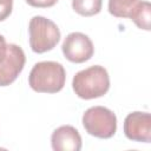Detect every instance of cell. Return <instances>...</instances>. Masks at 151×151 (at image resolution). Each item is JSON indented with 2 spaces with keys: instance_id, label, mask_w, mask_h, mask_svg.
Returning <instances> with one entry per match:
<instances>
[{
  "instance_id": "obj_5",
  "label": "cell",
  "mask_w": 151,
  "mask_h": 151,
  "mask_svg": "<svg viewBox=\"0 0 151 151\" xmlns=\"http://www.w3.org/2000/svg\"><path fill=\"white\" fill-rule=\"evenodd\" d=\"M61 51L67 60L76 64H81L90 60L94 53V47L91 39L81 32L70 33L63 45Z\"/></svg>"
},
{
  "instance_id": "obj_9",
  "label": "cell",
  "mask_w": 151,
  "mask_h": 151,
  "mask_svg": "<svg viewBox=\"0 0 151 151\" xmlns=\"http://www.w3.org/2000/svg\"><path fill=\"white\" fill-rule=\"evenodd\" d=\"M140 29L150 31L151 26V5L147 1H138L129 17Z\"/></svg>"
},
{
  "instance_id": "obj_10",
  "label": "cell",
  "mask_w": 151,
  "mask_h": 151,
  "mask_svg": "<svg viewBox=\"0 0 151 151\" xmlns=\"http://www.w3.org/2000/svg\"><path fill=\"white\" fill-rule=\"evenodd\" d=\"M103 0H72V8L83 17H92L101 11Z\"/></svg>"
},
{
  "instance_id": "obj_2",
  "label": "cell",
  "mask_w": 151,
  "mask_h": 151,
  "mask_svg": "<svg viewBox=\"0 0 151 151\" xmlns=\"http://www.w3.org/2000/svg\"><path fill=\"white\" fill-rule=\"evenodd\" d=\"M65 80V68L57 61L37 63L28 76L31 88L39 93H57L63 90Z\"/></svg>"
},
{
  "instance_id": "obj_3",
  "label": "cell",
  "mask_w": 151,
  "mask_h": 151,
  "mask_svg": "<svg viewBox=\"0 0 151 151\" xmlns=\"http://www.w3.org/2000/svg\"><path fill=\"white\" fill-rule=\"evenodd\" d=\"M29 46L35 53H45L53 50L60 40L58 26L50 19L35 15L31 19L29 26Z\"/></svg>"
},
{
  "instance_id": "obj_13",
  "label": "cell",
  "mask_w": 151,
  "mask_h": 151,
  "mask_svg": "<svg viewBox=\"0 0 151 151\" xmlns=\"http://www.w3.org/2000/svg\"><path fill=\"white\" fill-rule=\"evenodd\" d=\"M58 0H26V2L32 6V7H38V8H47L52 7L53 5L57 4Z\"/></svg>"
},
{
  "instance_id": "obj_1",
  "label": "cell",
  "mask_w": 151,
  "mask_h": 151,
  "mask_svg": "<svg viewBox=\"0 0 151 151\" xmlns=\"http://www.w3.org/2000/svg\"><path fill=\"white\" fill-rule=\"evenodd\" d=\"M72 87L76 94L85 100L103 97L110 88V77L100 65L81 70L73 77Z\"/></svg>"
},
{
  "instance_id": "obj_8",
  "label": "cell",
  "mask_w": 151,
  "mask_h": 151,
  "mask_svg": "<svg viewBox=\"0 0 151 151\" xmlns=\"http://www.w3.org/2000/svg\"><path fill=\"white\" fill-rule=\"evenodd\" d=\"M51 144L54 151H79L81 149V137L76 127L63 125L53 131Z\"/></svg>"
},
{
  "instance_id": "obj_14",
  "label": "cell",
  "mask_w": 151,
  "mask_h": 151,
  "mask_svg": "<svg viewBox=\"0 0 151 151\" xmlns=\"http://www.w3.org/2000/svg\"><path fill=\"white\" fill-rule=\"evenodd\" d=\"M7 47H8V44L6 42L5 38L0 34V60L6 55V53H7Z\"/></svg>"
},
{
  "instance_id": "obj_4",
  "label": "cell",
  "mask_w": 151,
  "mask_h": 151,
  "mask_svg": "<svg viewBox=\"0 0 151 151\" xmlns=\"http://www.w3.org/2000/svg\"><path fill=\"white\" fill-rule=\"evenodd\" d=\"M83 125L88 134L107 139L113 137L117 131V117L107 107L93 106L83 114Z\"/></svg>"
},
{
  "instance_id": "obj_7",
  "label": "cell",
  "mask_w": 151,
  "mask_h": 151,
  "mask_svg": "<svg viewBox=\"0 0 151 151\" xmlns=\"http://www.w3.org/2000/svg\"><path fill=\"white\" fill-rule=\"evenodd\" d=\"M124 133L133 142H151V114L149 112L129 113L124 120Z\"/></svg>"
},
{
  "instance_id": "obj_12",
  "label": "cell",
  "mask_w": 151,
  "mask_h": 151,
  "mask_svg": "<svg viewBox=\"0 0 151 151\" xmlns=\"http://www.w3.org/2000/svg\"><path fill=\"white\" fill-rule=\"evenodd\" d=\"M13 8V0H0V21L9 17Z\"/></svg>"
},
{
  "instance_id": "obj_11",
  "label": "cell",
  "mask_w": 151,
  "mask_h": 151,
  "mask_svg": "<svg viewBox=\"0 0 151 151\" xmlns=\"http://www.w3.org/2000/svg\"><path fill=\"white\" fill-rule=\"evenodd\" d=\"M139 0H109V12L117 18H129Z\"/></svg>"
},
{
  "instance_id": "obj_6",
  "label": "cell",
  "mask_w": 151,
  "mask_h": 151,
  "mask_svg": "<svg viewBox=\"0 0 151 151\" xmlns=\"http://www.w3.org/2000/svg\"><path fill=\"white\" fill-rule=\"evenodd\" d=\"M25 61L22 48L15 44H8L7 53L0 60V86L11 85L22 71Z\"/></svg>"
}]
</instances>
